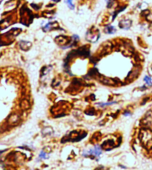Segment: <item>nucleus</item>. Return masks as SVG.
Segmentation results:
<instances>
[{"mask_svg":"<svg viewBox=\"0 0 152 170\" xmlns=\"http://www.w3.org/2000/svg\"><path fill=\"white\" fill-rule=\"evenodd\" d=\"M53 1H54V2H59V0H53Z\"/></svg>","mask_w":152,"mask_h":170,"instance_id":"0eeeda50","label":"nucleus"},{"mask_svg":"<svg viewBox=\"0 0 152 170\" xmlns=\"http://www.w3.org/2000/svg\"><path fill=\"white\" fill-rule=\"evenodd\" d=\"M45 152H41V154H40V155H39V157L40 158H45Z\"/></svg>","mask_w":152,"mask_h":170,"instance_id":"423d86ee","label":"nucleus"},{"mask_svg":"<svg viewBox=\"0 0 152 170\" xmlns=\"http://www.w3.org/2000/svg\"><path fill=\"white\" fill-rule=\"evenodd\" d=\"M145 80L146 81V83H147V84H148V85H151V78H150V77H145Z\"/></svg>","mask_w":152,"mask_h":170,"instance_id":"39448f33","label":"nucleus"},{"mask_svg":"<svg viewBox=\"0 0 152 170\" xmlns=\"http://www.w3.org/2000/svg\"><path fill=\"white\" fill-rule=\"evenodd\" d=\"M105 31L107 32L108 34H114L116 32V29H115V27H113V26H108L107 28H106Z\"/></svg>","mask_w":152,"mask_h":170,"instance_id":"7ed1b4c3","label":"nucleus"},{"mask_svg":"<svg viewBox=\"0 0 152 170\" xmlns=\"http://www.w3.org/2000/svg\"><path fill=\"white\" fill-rule=\"evenodd\" d=\"M66 2L68 4V6H69V8H70L71 9L73 10V9L74 8V6H73V5L72 4V0H67Z\"/></svg>","mask_w":152,"mask_h":170,"instance_id":"20e7f679","label":"nucleus"},{"mask_svg":"<svg viewBox=\"0 0 152 170\" xmlns=\"http://www.w3.org/2000/svg\"><path fill=\"white\" fill-rule=\"evenodd\" d=\"M131 25V21L130 20H123L119 22V27L123 29H128Z\"/></svg>","mask_w":152,"mask_h":170,"instance_id":"f257e3e1","label":"nucleus"},{"mask_svg":"<svg viewBox=\"0 0 152 170\" xmlns=\"http://www.w3.org/2000/svg\"><path fill=\"white\" fill-rule=\"evenodd\" d=\"M101 154V149L99 147H95L93 150L88 152V154H94V156H99Z\"/></svg>","mask_w":152,"mask_h":170,"instance_id":"f03ea898","label":"nucleus"}]
</instances>
